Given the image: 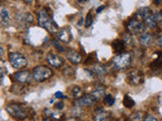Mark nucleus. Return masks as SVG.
I'll use <instances>...</instances> for the list:
<instances>
[{
  "label": "nucleus",
  "mask_w": 162,
  "mask_h": 121,
  "mask_svg": "<svg viewBox=\"0 0 162 121\" xmlns=\"http://www.w3.org/2000/svg\"><path fill=\"white\" fill-rule=\"evenodd\" d=\"M152 12H151V9L149 7H141L137 10L136 12V19H145L146 17H148L149 15H151Z\"/></svg>",
  "instance_id": "20"
},
{
  "label": "nucleus",
  "mask_w": 162,
  "mask_h": 121,
  "mask_svg": "<svg viewBox=\"0 0 162 121\" xmlns=\"http://www.w3.org/2000/svg\"><path fill=\"white\" fill-rule=\"evenodd\" d=\"M24 3H26V4H33V0H22Z\"/></svg>",
  "instance_id": "40"
},
{
  "label": "nucleus",
  "mask_w": 162,
  "mask_h": 121,
  "mask_svg": "<svg viewBox=\"0 0 162 121\" xmlns=\"http://www.w3.org/2000/svg\"><path fill=\"white\" fill-rule=\"evenodd\" d=\"M66 121H80L76 116H72V117H68L66 119Z\"/></svg>",
  "instance_id": "38"
},
{
  "label": "nucleus",
  "mask_w": 162,
  "mask_h": 121,
  "mask_svg": "<svg viewBox=\"0 0 162 121\" xmlns=\"http://www.w3.org/2000/svg\"><path fill=\"white\" fill-rule=\"evenodd\" d=\"M17 22L22 26H27L29 24L33 23V15L29 12H25V13H20L17 15Z\"/></svg>",
  "instance_id": "13"
},
{
  "label": "nucleus",
  "mask_w": 162,
  "mask_h": 121,
  "mask_svg": "<svg viewBox=\"0 0 162 121\" xmlns=\"http://www.w3.org/2000/svg\"><path fill=\"white\" fill-rule=\"evenodd\" d=\"M43 121H57V120H56V119L51 118V117H48V118H44V119H43Z\"/></svg>",
  "instance_id": "41"
},
{
  "label": "nucleus",
  "mask_w": 162,
  "mask_h": 121,
  "mask_svg": "<svg viewBox=\"0 0 162 121\" xmlns=\"http://www.w3.org/2000/svg\"><path fill=\"white\" fill-rule=\"evenodd\" d=\"M55 108L57 109V110H60V111H61L62 109L64 108V103H63L62 101L57 102V103L55 104Z\"/></svg>",
  "instance_id": "35"
},
{
  "label": "nucleus",
  "mask_w": 162,
  "mask_h": 121,
  "mask_svg": "<svg viewBox=\"0 0 162 121\" xmlns=\"http://www.w3.org/2000/svg\"><path fill=\"white\" fill-rule=\"evenodd\" d=\"M96 99L91 95V94H86V95L81 96L78 100L76 101V105L80 106V107H90V106L94 105L96 103Z\"/></svg>",
  "instance_id": "12"
},
{
  "label": "nucleus",
  "mask_w": 162,
  "mask_h": 121,
  "mask_svg": "<svg viewBox=\"0 0 162 121\" xmlns=\"http://www.w3.org/2000/svg\"><path fill=\"white\" fill-rule=\"evenodd\" d=\"M130 121H144V113L142 111H135L129 117Z\"/></svg>",
  "instance_id": "24"
},
{
  "label": "nucleus",
  "mask_w": 162,
  "mask_h": 121,
  "mask_svg": "<svg viewBox=\"0 0 162 121\" xmlns=\"http://www.w3.org/2000/svg\"><path fill=\"white\" fill-rule=\"evenodd\" d=\"M52 43H53V45H54V47H55V48L57 49V50L59 51L60 53H65V52H67L66 48L62 47V45L59 43V41H56V39H53V41H52Z\"/></svg>",
  "instance_id": "31"
},
{
  "label": "nucleus",
  "mask_w": 162,
  "mask_h": 121,
  "mask_svg": "<svg viewBox=\"0 0 162 121\" xmlns=\"http://www.w3.org/2000/svg\"><path fill=\"white\" fill-rule=\"evenodd\" d=\"M94 121H112V114L108 111L103 110L101 107H97L94 110Z\"/></svg>",
  "instance_id": "9"
},
{
  "label": "nucleus",
  "mask_w": 162,
  "mask_h": 121,
  "mask_svg": "<svg viewBox=\"0 0 162 121\" xmlns=\"http://www.w3.org/2000/svg\"><path fill=\"white\" fill-rule=\"evenodd\" d=\"M123 39L124 41H125L126 45H132L133 43V37H132V35L130 33H126L123 35Z\"/></svg>",
  "instance_id": "30"
},
{
  "label": "nucleus",
  "mask_w": 162,
  "mask_h": 121,
  "mask_svg": "<svg viewBox=\"0 0 162 121\" xmlns=\"http://www.w3.org/2000/svg\"><path fill=\"white\" fill-rule=\"evenodd\" d=\"M57 39H59L60 41L64 43H69L71 41H72L73 37H72V33L69 27H62L60 28L57 31Z\"/></svg>",
  "instance_id": "11"
},
{
  "label": "nucleus",
  "mask_w": 162,
  "mask_h": 121,
  "mask_svg": "<svg viewBox=\"0 0 162 121\" xmlns=\"http://www.w3.org/2000/svg\"><path fill=\"white\" fill-rule=\"evenodd\" d=\"M103 103L105 106H112L114 104V97L110 94H106L103 97Z\"/></svg>",
  "instance_id": "29"
},
{
  "label": "nucleus",
  "mask_w": 162,
  "mask_h": 121,
  "mask_svg": "<svg viewBox=\"0 0 162 121\" xmlns=\"http://www.w3.org/2000/svg\"><path fill=\"white\" fill-rule=\"evenodd\" d=\"M145 24L147 25V27L151 28V29H155V28L158 27V23H157V20H156L155 16L154 14L152 13L151 15H149L148 17H146L144 19Z\"/></svg>",
  "instance_id": "22"
},
{
  "label": "nucleus",
  "mask_w": 162,
  "mask_h": 121,
  "mask_svg": "<svg viewBox=\"0 0 162 121\" xmlns=\"http://www.w3.org/2000/svg\"><path fill=\"white\" fill-rule=\"evenodd\" d=\"M13 79L14 81L18 82L19 84H29L33 78V74L31 73L27 70H24V71H18L15 72L13 74Z\"/></svg>",
  "instance_id": "8"
},
{
  "label": "nucleus",
  "mask_w": 162,
  "mask_h": 121,
  "mask_svg": "<svg viewBox=\"0 0 162 121\" xmlns=\"http://www.w3.org/2000/svg\"><path fill=\"white\" fill-rule=\"evenodd\" d=\"M6 112L12 117L13 119H15L17 121H23L26 118H29L31 112H29V108H26L23 104L19 103H9L5 107Z\"/></svg>",
  "instance_id": "1"
},
{
  "label": "nucleus",
  "mask_w": 162,
  "mask_h": 121,
  "mask_svg": "<svg viewBox=\"0 0 162 121\" xmlns=\"http://www.w3.org/2000/svg\"><path fill=\"white\" fill-rule=\"evenodd\" d=\"M78 1V3L79 4H82V3H85V2H87L88 0H77Z\"/></svg>",
  "instance_id": "42"
},
{
  "label": "nucleus",
  "mask_w": 162,
  "mask_h": 121,
  "mask_svg": "<svg viewBox=\"0 0 162 121\" xmlns=\"http://www.w3.org/2000/svg\"><path fill=\"white\" fill-rule=\"evenodd\" d=\"M126 43L123 39H114L112 41V50L116 54H122V53L125 51V47H126Z\"/></svg>",
  "instance_id": "19"
},
{
  "label": "nucleus",
  "mask_w": 162,
  "mask_h": 121,
  "mask_svg": "<svg viewBox=\"0 0 162 121\" xmlns=\"http://www.w3.org/2000/svg\"><path fill=\"white\" fill-rule=\"evenodd\" d=\"M71 95H72L73 98L79 99V98L82 96V89H81L79 86H74L72 89H71Z\"/></svg>",
  "instance_id": "27"
},
{
  "label": "nucleus",
  "mask_w": 162,
  "mask_h": 121,
  "mask_svg": "<svg viewBox=\"0 0 162 121\" xmlns=\"http://www.w3.org/2000/svg\"><path fill=\"white\" fill-rule=\"evenodd\" d=\"M66 58L73 65H77V64L81 63V61H82V56L79 53H77L76 51H72V50L67 51Z\"/></svg>",
  "instance_id": "16"
},
{
  "label": "nucleus",
  "mask_w": 162,
  "mask_h": 121,
  "mask_svg": "<svg viewBox=\"0 0 162 121\" xmlns=\"http://www.w3.org/2000/svg\"><path fill=\"white\" fill-rule=\"evenodd\" d=\"M91 95L96 99V101L101 100V98H103L105 96V87L102 86V85H96L94 90L92 91Z\"/></svg>",
  "instance_id": "18"
},
{
  "label": "nucleus",
  "mask_w": 162,
  "mask_h": 121,
  "mask_svg": "<svg viewBox=\"0 0 162 121\" xmlns=\"http://www.w3.org/2000/svg\"><path fill=\"white\" fill-rule=\"evenodd\" d=\"M154 2H155L156 4H158V3L160 2V0H154Z\"/></svg>",
  "instance_id": "44"
},
{
  "label": "nucleus",
  "mask_w": 162,
  "mask_h": 121,
  "mask_svg": "<svg viewBox=\"0 0 162 121\" xmlns=\"http://www.w3.org/2000/svg\"><path fill=\"white\" fill-rule=\"evenodd\" d=\"M150 68L155 72L162 69V51L161 52H156L155 58H154L153 62L150 65Z\"/></svg>",
  "instance_id": "17"
},
{
  "label": "nucleus",
  "mask_w": 162,
  "mask_h": 121,
  "mask_svg": "<svg viewBox=\"0 0 162 121\" xmlns=\"http://www.w3.org/2000/svg\"><path fill=\"white\" fill-rule=\"evenodd\" d=\"M104 8H105V6H104V5H102V6H99L98 8L96 9V12H97V13H100L101 11H102Z\"/></svg>",
  "instance_id": "39"
},
{
  "label": "nucleus",
  "mask_w": 162,
  "mask_h": 121,
  "mask_svg": "<svg viewBox=\"0 0 162 121\" xmlns=\"http://www.w3.org/2000/svg\"><path fill=\"white\" fill-rule=\"evenodd\" d=\"M94 74V78H102L107 74V68L102 64L96 63L91 68Z\"/></svg>",
  "instance_id": "14"
},
{
  "label": "nucleus",
  "mask_w": 162,
  "mask_h": 121,
  "mask_svg": "<svg viewBox=\"0 0 162 121\" xmlns=\"http://www.w3.org/2000/svg\"><path fill=\"white\" fill-rule=\"evenodd\" d=\"M47 62H48L51 66H53V67H55V68H61L63 67L64 64H65V61H64V59L62 58V57H60L59 55L57 54H54L53 52L49 53V54L47 55Z\"/></svg>",
  "instance_id": "10"
},
{
  "label": "nucleus",
  "mask_w": 162,
  "mask_h": 121,
  "mask_svg": "<svg viewBox=\"0 0 162 121\" xmlns=\"http://www.w3.org/2000/svg\"><path fill=\"white\" fill-rule=\"evenodd\" d=\"M54 75L52 69L47 66H37L33 71V78L35 82H45Z\"/></svg>",
  "instance_id": "4"
},
{
  "label": "nucleus",
  "mask_w": 162,
  "mask_h": 121,
  "mask_svg": "<svg viewBox=\"0 0 162 121\" xmlns=\"http://www.w3.org/2000/svg\"><path fill=\"white\" fill-rule=\"evenodd\" d=\"M127 82L132 86H138L144 82V74L140 70H132L127 75Z\"/></svg>",
  "instance_id": "7"
},
{
  "label": "nucleus",
  "mask_w": 162,
  "mask_h": 121,
  "mask_svg": "<svg viewBox=\"0 0 162 121\" xmlns=\"http://www.w3.org/2000/svg\"><path fill=\"white\" fill-rule=\"evenodd\" d=\"M82 23H83V18H81V19H80V21L78 22V25H79V26L82 25Z\"/></svg>",
  "instance_id": "43"
},
{
  "label": "nucleus",
  "mask_w": 162,
  "mask_h": 121,
  "mask_svg": "<svg viewBox=\"0 0 162 121\" xmlns=\"http://www.w3.org/2000/svg\"><path fill=\"white\" fill-rule=\"evenodd\" d=\"M126 27H127L128 31L133 35H142V33H146L147 29V25L145 24V22L139 19H130Z\"/></svg>",
  "instance_id": "6"
},
{
  "label": "nucleus",
  "mask_w": 162,
  "mask_h": 121,
  "mask_svg": "<svg viewBox=\"0 0 162 121\" xmlns=\"http://www.w3.org/2000/svg\"><path fill=\"white\" fill-rule=\"evenodd\" d=\"M154 16H155L156 20H157L158 25H159V24H162V12L157 11L156 13H154Z\"/></svg>",
  "instance_id": "33"
},
{
  "label": "nucleus",
  "mask_w": 162,
  "mask_h": 121,
  "mask_svg": "<svg viewBox=\"0 0 162 121\" xmlns=\"http://www.w3.org/2000/svg\"><path fill=\"white\" fill-rule=\"evenodd\" d=\"M37 21H39V25L41 27L45 28L51 33H57L59 30L58 25L54 22L52 16L48 13L47 9H42L37 12Z\"/></svg>",
  "instance_id": "2"
},
{
  "label": "nucleus",
  "mask_w": 162,
  "mask_h": 121,
  "mask_svg": "<svg viewBox=\"0 0 162 121\" xmlns=\"http://www.w3.org/2000/svg\"><path fill=\"white\" fill-rule=\"evenodd\" d=\"M45 113L47 114V116L51 117V118H53V119H60L62 116H63V114H62L61 111L57 110V109H55V110L46 109V110H45Z\"/></svg>",
  "instance_id": "23"
},
{
  "label": "nucleus",
  "mask_w": 162,
  "mask_h": 121,
  "mask_svg": "<svg viewBox=\"0 0 162 121\" xmlns=\"http://www.w3.org/2000/svg\"><path fill=\"white\" fill-rule=\"evenodd\" d=\"M144 121H158V120H157V118H156V117L152 116V115H149V116L145 117Z\"/></svg>",
  "instance_id": "36"
},
{
  "label": "nucleus",
  "mask_w": 162,
  "mask_h": 121,
  "mask_svg": "<svg viewBox=\"0 0 162 121\" xmlns=\"http://www.w3.org/2000/svg\"><path fill=\"white\" fill-rule=\"evenodd\" d=\"M92 21H93V17H92V14L91 13H88L87 15H86V18H85V27L88 28L90 25L92 24Z\"/></svg>",
  "instance_id": "32"
},
{
  "label": "nucleus",
  "mask_w": 162,
  "mask_h": 121,
  "mask_svg": "<svg viewBox=\"0 0 162 121\" xmlns=\"http://www.w3.org/2000/svg\"><path fill=\"white\" fill-rule=\"evenodd\" d=\"M10 91L13 94H17V95H20V94H23L26 91L25 89V85H13L11 87Z\"/></svg>",
  "instance_id": "25"
},
{
  "label": "nucleus",
  "mask_w": 162,
  "mask_h": 121,
  "mask_svg": "<svg viewBox=\"0 0 162 121\" xmlns=\"http://www.w3.org/2000/svg\"><path fill=\"white\" fill-rule=\"evenodd\" d=\"M0 18H1V23L2 25L7 26L9 24V11L6 7H1L0 10Z\"/></svg>",
  "instance_id": "21"
},
{
  "label": "nucleus",
  "mask_w": 162,
  "mask_h": 121,
  "mask_svg": "<svg viewBox=\"0 0 162 121\" xmlns=\"http://www.w3.org/2000/svg\"><path fill=\"white\" fill-rule=\"evenodd\" d=\"M97 63V57H96V53L93 52L91 54H89V56L87 57L85 61V65H95Z\"/></svg>",
  "instance_id": "26"
},
{
  "label": "nucleus",
  "mask_w": 162,
  "mask_h": 121,
  "mask_svg": "<svg viewBox=\"0 0 162 121\" xmlns=\"http://www.w3.org/2000/svg\"><path fill=\"white\" fill-rule=\"evenodd\" d=\"M8 60L9 64L12 66V68L14 69H23L27 66V60L22 54L17 52H12L8 55Z\"/></svg>",
  "instance_id": "5"
},
{
  "label": "nucleus",
  "mask_w": 162,
  "mask_h": 121,
  "mask_svg": "<svg viewBox=\"0 0 162 121\" xmlns=\"http://www.w3.org/2000/svg\"><path fill=\"white\" fill-rule=\"evenodd\" d=\"M154 41V35L150 33H144L139 37V43L144 48H148Z\"/></svg>",
  "instance_id": "15"
},
{
  "label": "nucleus",
  "mask_w": 162,
  "mask_h": 121,
  "mask_svg": "<svg viewBox=\"0 0 162 121\" xmlns=\"http://www.w3.org/2000/svg\"><path fill=\"white\" fill-rule=\"evenodd\" d=\"M132 60H133L132 53H129V52L122 53V54L116 55V56L112 59V65L118 70H125L131 66Z\"/></svg>",
  "instance_id": "3"
},
{
  "label": "nucleus",
  "mask_w": 162,
  "mask_h": 121,
  "mask_svg": "<svg viewBox=\"0 0 162 121\" xmlns=\"http://www.w3.org/2000/svg\"><path fill=\"white\" fill-rule=\"evenodd\" d=\"M156 43H157L158 47L162 49V31H159L157 35V37H156Z\"/></svg>",
  "instance_id": "34"
},
{
  "label": "nucleus",
  "mask_w": 162,
  "mask_h": 121,
  "mask_svg": "<svg viewBox=\"0 0 162 121\" xmlns=\"http://www.w3.org/2000/svg\"><path fill=\"white\" fill-rule=\"evenodd\" d=\"M123 104H124V106H125L126 108H132V107L135 106V101H134V100L132 99L129 95H125Z\"/></svg>",
  "instance_id": "28"
},
{
  "label": "nucleus",
  "mask_w": 162,
  "mask_h": 121,
  "mask_svg": "<svg viewBox=\"0 0 162 121\" xmlns=\"http://www.w3.org/2000/svg\"><path fill=\"white\" fill-rule=\"evenodd\" d=\"M55 97L56 98H59V99H64V98H66V96H64L62 92L58 91V92H56V93H55Z\"/></svg>",
  "instance_id": "37"
}]
</instances>
